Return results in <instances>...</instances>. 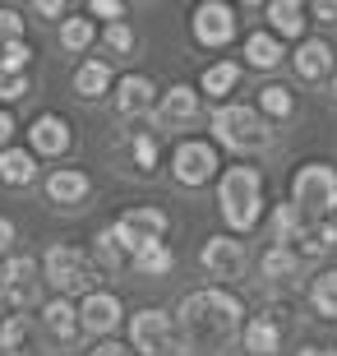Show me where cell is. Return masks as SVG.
<instances>
[{
  "instance_id": "6da1fadb",
  "label": "cell",
  "mask_w": 337,
  "mask_h": 356,
  "mask_svg": "<svg viewBox=\"0 0 337 356\" xmlns=\"http://www.w3.org/2000/svg\"><path fill=\"white\" fill-rule=\"evenodd\" d=\"M176 329H181V343L195 347V352H217L245 329V305L240 296L227 287H199L190 291L176 310Z\"/></svg>"
},
{
  "instance_id": "7a4b0ae2",
  "label": "cell",
  "mask_w": 337,
  "mask_h": 356,
  "mask_svg": "<svg viewBox=\"0 0 337 356\" xmlns=\"http://www.w3.org/2000/svg\"><path fill=\"white\" fill-rule=\"evenodd\" d=\"M263 209H268V195H263L259 167H249V162L222 167V176H217V213H222V222L231 227V236L254 232V227L263 222Z\"/></svg>"
},
{
  "instance_id": "3957f363",
  "label": "cell",
  "mask_w": 337,
  "mask_h": 356,
  "mask_svg": "<svg viewBox=\"0 0 337 356\" xmlns=\"http://www.w3.org/2000/svg\"><path fill=\"white\" fill-rule=\"evenodd\" d=\"M291 209L310 227L337 218V167L333 162H300L291 176Z\"/></svg>"
},
{
  "instance_id": "277c9868",
  "label": "cell",
  "mask_w": 337,
  "mask_h": 356,
  "mask_svg": "<svg viewBox=\"0 0 337 356\" xmlns=\"http://www.w3.org/2000/svg\"><path fill=\"white\" fill-rule=\"evenodd\" d=\"M42 277L51 282L56 296L74 301V296H88V291H97V277H102V268L92 264V254H88V250L56 241L51 250L42 254Z\"/></svg>"
},
{
  "instance_id": "5b68a950",
  "label": "cell",
  "mask_w": 337,
  "mask_h": 356,
  "mask_svg": "<svg viewBox=\"0 0 337 356\" xmlns=\"http://www.w3.org/2000/svg\"><path fill=\"white\" fill-rule=\"evenodd\" d=\"M213 134H217V144L236 148V153H254V148L272 144V120L254 102H222L213 111Z\"/></svg>"
},
{
  "instance_id": "8992f818",
  "label": "cell",
  "mask_w": 337,
  "mask_h": 356,
  "mask_svg": "<svg viewBox=\"0 0 337 356\" xmlns=\"http://www.w3.org/2000/svg\"><path fill=\"white\" fill-rule=\"evenodd\" d=\"M42 259L33 254H10L0 264V301L10 305V315H28L33 305H42Z\"/></svg>"
},
{
  "instance_id": "52a82bcc",
  "label": "cell",
  "mask_w": 337,
  "mask_h": 356,
  "mask_svg": "<svg viewBox=\"0 0 337 356\" xmlns=\"http://www.w3.org/2000/svg\"><path fill=\"white\" fill-rule=\"evenodd\" d=\"M181 347V329L176 315L162 305H143L139 315H130V352L134 356H171Z\"/></svg>"
},
{
  "instance_id": "ba28073f",
  "label": "cell",
  "mask_w": 337,
  "mask_h": 356,
  "mask_svg": "<svg viewBox=\"0 0 337 356\" xmlns=\"http://www.w3.org/2000/svg\"><path fill=\"white\" fill-rule=\"evenodd\" d=\"M222 158H217V144L213 139H181L171 148V181L185 185V190H199L217 176Z\"/></svg>"
},
{
  "instance_id": "9c48e42d",
  "label": "cell",
  "mask_w": 337,
  "mask_h": 356,
  "mask_svg": "<svg viewBox=\"0 0 337 356\" xmlns=\"http://www.w3.org/2000/svg\"><path fill=\"white\" fill-rule=\"evenodd\" d=\"M236 28H240V19H236V5H227V0H199L190 14V33L208 51H222L236 38Z\"/></svg>"
},
{
  "instance_id": "30bf717a",
  "label": "cell",
  "mask_w": 337,
  "mask_h": 356,
  "mask_svg": "<svg viewBox=\"0 0 337 356\" xmlns=\"http://www.w3.org/2000/svg\"><path fill=\"white\" fill-rule=\"evenodd\" d=\"M199 264H204L208 277H217V282H236V277L249 268V250H245V241H240V236L222 232V236H208L204 241Z\"/></svg>"
},
{
  "instance_id": "8fae6325",
  "label": "cell",
  "mask_w": 337,
  "mask_h": 356,
  "mask_svg": "<svg viewBox=\"0 0 337 356\" xmlns=\"http://www.w3.org/2000/svg\"><path fill=\"white\" fill-rule=\"evenodd\" d=\"M51 338L38 315H5L0 319V352L10 356H51Z\"/></svg>"
},
{
  "instance_id": "7c38bea8",
  "label": "cell",
  "mask_w": 337,
  "mask_h": 356,
  "mask_svg": "<svg viewBox=\"0 0 337 356\" xmlns=\"http://www.w3.org/2000/svg\"><path fill=\"white\" fill-rule=\"evenodd\" d=\"M139 245H143V241H139L130 227L116 218L111 227H102V232H97V245H92V264L106 268V273H116V268H130V264H134V254H139Z\"/></svg>"
},
{
  "instance_id": "4fadbf2b",
  "label": "cell",
  "mask_w": 337,
  "mask_h": 356,
  "mask_svg": "<svg viewBox=\"0 0 337 356\" xmlns=\"http://www.w3.org/2000/svg\"><path fill=\"white\" fill-rule=\"evenodd\" d=\"M79 319H83V333H97V338H111V333L125 324V305H120L116 291H88L79 301Z\"/></svg>"
},
{
  "instance_id": "5bb4252c",
  "label": "cell",
  "mask_w": 337,
  "mask_h": 356,
  "mask_svg": "<svg viewBox=\"0 0 337 356\" xmlns=\"http://www.w3.org/2000/svg\"><path fill=\"white\" fill-rule=\"evenodd\" d=\"M157 83L148 79V74H120L116 88H111V106H116V116L134 120V116H148V111H157Z\"/></svg>"
},
{
  "instance_id": "9a60e30c",
  "label": "cell",
  "mask_w": 337,
  "mask_h": 356,
  "mask_svg": "<svg viewBox=\"0 0 337 356\" xmlns=\"http://www.w3.org/2000/svg\"><path fill=\"white\" fill-rule=\"evenodd\" d=\"M74 144V125L65 116H56V111H42L33 125H28V148H33V158H60L69 153Z\"/></svg>"
},
{
  "instance_id": "2e32d148",
  "label": "cell",
  "mask_w": 337,
  "mask_h": 356,
  "mask_svg": "<svg viewBox=\"0 0 337 356\" xmlns=\"http://www.w3.org/2000/svg\"><path fill=\"white\" fill-rule=\"evenodd\" d=\"M291 65H296V74L305 83H319V79H333L337 70V51L328 38H305L296 42V51H291Z\"/></svg>"
},
{
  "instance_id": "e0dca14e",
  "label": "cell",
  "mask_w": 337,
  "mask_h": 356,
  "mask_svg": "<svg viewBox=\"0 0 337 356\" xmlns=\"http://www.w3.org/2000/svg\"><path fill=\"white\" fill-rule=\"evenodd\" d=\"M42 329L51 338L56 347H74L79 333H83V319H79V305L65 301V296H51V301H42Z\"/></svg>"
},
{
  "instance_id": "ac0fdd59",
  "label": "cell",
  "mask_w": 337,
  "mask_h": 356,
  "mask_svg": "<svg viewBox=\"0 0 337 356\" xmlns=\"http://www.w3.org/2000/svg\"><path fill=\"white\" fill-rule=\"evenodd\" d=\"M157 125H167V130H181L190 120H199V88L190 83H171L162 97H157Z\"/></svg>"
},
{
  "instance_id": "d6986e66",
  "label": "cell",
  "mask_w": 337,
  "mask_h": 356,
  "mask_svg": "<svg viewBox=\"0 0 337 356\" xmlns=\"http://www.w3.org/2000/svg\"><path fill=\"white\" fill-rule=\"evenodd\" d=\"M263 14H268V33H272V38L305 42V28H310V5H300V0H268V5H263Z\"/></svg>"
},
{
  "instance_id": "ffe728a7",
  "label": "cell",
  "mask_w": 337,
  "mask_h": 356,
  "mask_svg": "<svg viewBox=\"0 0 337 356\" xmlns=\"http://www.w3.org/2000/svg\"><path fill=\"white\" fill-rule=\"evenodd\" d=\"M47 199L51 204H60V209H74V204H83V199L92 195V181L88 172H79V167H56L51 176H47Z\"/></svg>"
},
{
  "instance_id": "44dd1931",
  "label": "cell",
  "mask_w": 337,
  "mask_h": 356,
  "mask_svg": "<svg viewBox=\"0 0 337 356\" xmlns=\"http://www.w3.org/2000/svg\"><path fill=\"white\" fill-rule=\"evenodd\" d=\"M111 88H116V74H111V65H106L102 56H83L74 65V92L83 102H97V97H106Z\"/></svg>"
},
{
  "instance_id": "7402d4cb",
  "label": "cell",
  "mask_w": 337,
  "mask_h": 356,
  "mask_svg": "<svg viewBox=\"0 0 337 356\" xmlns=\"http://www.w3.org/2000/svg\"><path fill=\"white\" fill-rule=\"evenodd\" d=\"M240 343H245L249 356H272L282 347V324L272 315H249L245 329H240Z\"/></svg>"
},
{
  "instance_id": "603a6c76",
  "label": "cell",
  "mask_w": 337,
  "mask_h": 356,
  "mask_svg": "<svg viewBox=\"0 0 337 356\" xmlns=\"http://www.w3.org/2000/svg\"><path fill=\"white\" fill-rule=\"evenodd\" d=\"M240 56H245L249 70H277L286 51H282V38H272L268 28H254L245 38V47H240Z\"/></svg>"
},
{
  "instance_id": "cb8c5ba5",
  "label": "cell",
  "mask_w": 337,
  "mask_h": 356,
  "mask_svg": "<svg viewBox=\"0 0 337 356\" xmlns=\"http://www.w3.org/2000/svg\"><path fill=\"white\" fill-rule=\"evenodd\" d=\"M300 264H305V254H300L296 245H268V250L259 254V273L268 277V282H296Z\"/></svg>"
},
{
  "instance_id": "d4e9b609",
  "label": "cell",
  "mask_w": 337,
  "mask_h": 356,
  "mask_svg": "<svg viewBox=\"0 0 337 356\" xmlns=\"http://www.w3.org/2000/svg\"><path fill=\"white\" fill-rule=\"evenodd\" d=\"M236 83H240V65L236 60H213V65H204V74H199V97H213V102H227L236 92Z\"/></svg>"
},
{
  "instance_id": "484cf974",
  "label": "cell",
  "mask_w": 337,
  "mask_h": 356,
  "mask_svg": "<svg viewBox=\"0 0 337 356\" xmlns=\"http://www.w3.org/2000/svg\"><path fill=\"white\" fill-rule=\"evenodd\" d=\"M120 222L130 227L139 241H162V236H167V227H171V218L162 209H153V204H134V209L120 213Z\"/></svg>"
},
{
  "instance_id": "4316f807",
  "label": "cell",
  "mask_w": 337,
  "mask_h": 356,
  "mask_svg": "<svg viewBox=\"0 0 337 356\" xmlns=\"http://www.w3.org/2000/svg\"><path fill=\"white\" fill-rule=\"evenodd\" d=\"M33 176H38V158H33V148L10 144L5 153H0V181H5V185L24 190V185H33Z\"/></svg>"
},
{
  "instance_id": "83f0119b",
  "label": "cell",
  "mask_w": 337,
  "mask_h": 356,
  "mask_svg": "<svg viewBox=\"0 0 337 356\" xmlns=\"http://www.w3.org/2000/svg\"><path fill=\"white\" fill-rule=\"evenodd\" d=\"M130 268H134L139 277H167L171 268H176V250H171L167 241H143Z\"/></svg>"
},
{
  "instance_id": "f1b7e54d",
  "label": "cell",
  "mask_w": 337,
  "mask_h": 356,
  "mask_svg": "<svg viewBox=\"0 0 337 356\" xmlns=\"http://www.w3.org/2000/svg\"><path fill=\"white\" fill-rule=\"evenodd\" d=\"M97 38H102V33H97V24H92L88 14H65V19H60V47H65V51L83 56Z\"/></svg>"
},
{
  "instance_id": "f546056e",
  "label": "cell",
  "mask_w": 337,
  "mask_h": 356,
  "mask_svg": "<svg viewBox=\"0 0 337 356\" xmlns=\"http://www.w3.org/2000/svg\"><path fill=\"white\" fill-rule=\"evenodd\" d=\"M305 236H310V222L291 209V199L277 204V209H272V245H296V241H305Z\"/></svg>"
},
{
  "instance_id": "4dcf8cb0",
  "label": "cell",
  "mask_w": 337,
  "mask_h": 356,
  "mask_svg": "<svg viewBox=\"0 0 337 356\" xmlns=\"http://www.w3.org/2000/svg\"><path fill=\"white\" fill-rule=\"evenodd\" d=\"M310 305H314V315H319V319H337V264H328L324 273H314Z\"/></svg>"
},
{
  "instance_id": "1f68e13d",
  "label": "cell",
  "mask_w": 337,
  "mask_h": 356,
  "mask_svg": "<svg viewBox=\"0 0 337 356\" xmlns=\"http://www.w3.org/2000/svg\"><path fill=\"white\" fill-rule=\"evenodd\" d=\"M254 106H259L268 120H286L291 111H296V92L286 88V83H268V88H259Z\"/></svg>"
},
{
  "instance_id": "d6a6232c",
  "label": "cell",
  "mask_w": 337,
  "mask_h": 356,
  "mask_svg": "<svg viewBox=\"0 0 337 356\" xmlns=\"http://www.w3.org/2000/svg\"><path fill=\"white\" fill-rule=\"evenodd\" d=\"M97 42H102V51H106V56H130L139 38H134V28H130V24H106Z\"/></svg>"
},
{
  "instance_id": "836d02e7",
  "label": "cell",
  "mask_w": 337,
  "mask_h": 356,
  "mask_svg": "<svg viewBox=\"0 0 337 356\" xmlns=\"http://www.w3.org/2000/svg\"><path fill=\"white\" fill-rule=\"evenodd\" d=\"M28 33V19L14 5H0V47H14V42H24Z\"/></svg>"
},
{
  "instance_id": "e575fe53",
  "label": "cell",
  "mask_w": 337,
  "mask_h": 356,
  "mask_svg": "<svg viewBox=\"0 0 337 356\" xmlns=\"http://www.w3.org/2000/svg\"><path fill=\"white\" fill-rule=\"evenodd\" d=\"M130 158H134V167L148 176L157 167V139H153V134H134V139H130Z\"/></svg>"
},
{
  "instance_id": "d590c367",
  "label": "cell",
  "mask_w": 337,
  "mask_h": 356,
  "mask_svg": "<svg viewBox=\"0 0 337 356\" xmlns=\"http://www.w3.org/2000/svg\"><path fill=\"white\" fill-rule=\"evenodd\" d=\"M0 65H5V70H19V74H28V65H33V47H28V42L0 47Z\"/></svg>"
},
{
  "instance_id": "8d00e7d4",
  "label": "cell",
  "mask_w": 337,
  "mask_h": 356,
  "mask_svg": "<svg viewBox=\"0 0 337 356\" xmlns=\"http://www.w3.org/2000/svg\"><path fill=\"white\" fill-rule=\"evenodd\" d=\"M28 92V74H19V70H5L0 65V102H19Z\"/></svg>"
},
{
  "instance_id": "74e56055",
  "label": "cell",
  "mask_w": 337,
  "mask_h": 356,
  "mask_svg": "<svg viewBox=\"0 0 337 356\" xmlns=\"http://www.w3.org/2000/svg\"><path fill=\"white\" fill-rule=\"evenodd\" d=\"M88 19H106V24H125V0H92L88 5Z\"/></svg>"
},
{
  "instance_id": "f35d334b",
  "label": "cell",
  "mask_w": 337,
  "mask_h": 356,
  "mask_svg": "<svg viewBox=\"0 0 337 356\" xmlns=\"http://www.w3.org/2000/svg\"><path fill=\"white\" fill-rule=\"evenodd\" d=\"M14 134H19V120H14L10 111H5V106H0V153H5V148L14 144Z\"/></svg>"
},
{
  "instance_id": "ab89813d",
  "label": "cell",
  "mask_w": 337,
  "mask_h": 356,
  "mask_svg": "<svg viewBox=\"0 0 337 356\" xmlns=\"http://www.w3.org/2000/svg\"><path fill=\"white\" fill-rule=\"evenodd\" d=\"M14 241H19V227H14L10 218H5V213H0V254H5V259H10Z\"/></svg>"
},
{
  "instance_id": "60d3db41",
  "label": "cell",
  "mask_w": 337,
  "mask_h": 356,
  "mask_svg": "<svg viewBox=\"0 0 337 356\" xmlns=\"http://www.w3.org/2000/svg\"><path fill=\"white\" fill-rule=\"evenodd\" d=\"M88 356H134V352H130V347H125V343H116V338H102V343L92 347Z\"/></svg>"
},
{
  "instance_id": "b9f144b4",
  "label": "cell",
  "mask_w": 337,
  "mask_h": 356,
  "mask_svg": "<svg viewBox=\"0 0 337 356\" xmlns=\"http://www.w3.org/2000/svg\"><path fill=\"white\" fill-rule=\"evenodd\" d=\"M310 14L319 19V24H337V0H314Z\"/></svg>"
},
{
  "instance_id": "7bdbcfd3",
  "label": "cell",
  "mask_w": 337,
  "mask_h": 356,
  "mask_svg": "<svg viewBox=\"0 0 337 356\" xmlns=\"http://www.w3.org/2000/svg\"><path fill=\"white\" fill-rule=\"evenodd\" d=\"M33 10H38V14H47V19H60V14H69V5H65V0H38Z\"/></svg>"
},
{
  "instance_id": "ee69618b",
  "label": "cell",
  "mask_w": 337,
  "mask_h": 356,
  "mask_svg": "<svg viewBox=\"0 0 337 356\" xmlns=\"http://www.w3.org/2000/svg\"><path fill=\"white\" fill-rule=\"evenodd\" d=\"M296 356H337V347H314V343H310V347H300Z\"/></svg>"
},
{
  "instance_id": "f6af8a7d",
  "label": "cell",
  "mask_w": 337,
  "mask_h": 356,
  "mask_svg": "<svg viewBox=\"0 0 337 356\" xmlns=\"http://www.w3.org/2000/svg\"><path fill=\"white\" fill-rule=\"evenodd\" d=\"M328 92H333V102H337V70H333V79H328Z\"/></svg>"
}]
</instances>
